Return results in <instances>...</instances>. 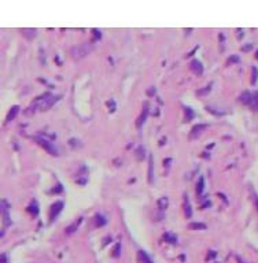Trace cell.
I'll return each instance as SVG.
<instances>
[{"label": "cell", "instance_id": "9a60e30c", "mask_svg": "<svg viewBox=\"0 0 258 263\" xmlns=\"http://www.w3.org/2000/svg\"><path fill=\"white\" fill-rule=\"evenodd\" d=\"M191 118H194V111H192L191 108H188V107H187V108H185V121H189Z\"/></svg>", "mask_w": 258, "mask_h": 263}, {"label": "cell", "instance_id": "7a4b0ae2", "mask_svg": "<svg viewBox=\"0 0 258 263\" xmlns=\"http://www.w3.org/2000/svg\"><path fill=\"white\" fill-rule=\"evenodd\" d=\"M37 142L41 145V147L45 148V149L48 151L49 153H52V155H58V149H56V147L54 145V142L48 141V140L43 139V137H38V139H37Z\"/></svg>", "mask_w": 258, "mask_h": 263}, {"label": "cell", "instance_id": "ac0fdd59", "mask_svg": "<svg viewBox=\"0 0 258 263\" xmlns=\"http://www.w3.org/2000/svg\"><path fill=\"white\" fill-rule=\"evenodd\" d=\"M145 117H147V108H144V111H143V114H142V117H140V119L137 121V125L142 126L143 122H144V119H145Z\"/></svg>", "mask_w": 258, "mask_h": 263}, {"label": "cell", "instance_id": "5b68a950", "mask_svg": "<svg viewBox=\"0 0 258 263\" xmlns=\"http://www.w3.org/2000/svg\"><path fill=\"white\" fill-rule=\"evenodd\" d=\"M62 208H63V204H62L60 202L55 203V204L52 205V207H51V215H49V216H51V221L58 215V214L60 212V211H62Z\"/></svg>", "mask_w": 258, "mask_h": 263}, {"label": "cell", "instance_id": "5bb4252c", "mask_svg": "<svg viewBox=\"0 0 258 263\" xmlns=\"http://www.w3.org/2000/svg\"><path fill=\"white\" fill-rule=\"evenodd\" d=\"M152 171H154V166H152V158H151L150 167H148V180H150V182H152Z\"/></svg>", "mask_w": 258, "mask_h": 263}, {"label": "cell", "instance_id": "52a82bcc", "mask_svg": "<svg viewBox=\"0 0 258 263\" xmlns=\"http://www.w3.org/2000/svg\"><path fill=\"white\" fill-rule=\"evenodd\" d=\"M251 99H253L251 93H250V92H243L240 95V97H239V100H240L243 104H250V103H251Z\"/></svg>", "mask_w": 258, "mask_h": 263}, {"label": "cell", "instance_id": "e0dca14e", "mask_svg": "<svg viewBox=\"0 0 258 263\" xmlns=\"http://www.w3.org/2000/svg\"><path fill=\"white\" fill-rule=\"evenodd\" d=\"M203 182H205V180H203V177H200L199 178V182H198V188H196L198 193H202V191H203Z\"/></svg>", "mask_w": 258, "mask_h": 263}, {"label": "cell", "instance_id": "d6986e66", "mask_svg": "<svg viewBox=\"0 0 258 263\" xmlns=\"http://www.w3.org/2000/svg\"><path fill=\"white\" fill-rule=\"evenodd\" d=\"M163 237H165V240H167V243H173V244L176 243V237L174 236H172V234H169V233H166Z\"/></svg>", "mask_w": 258, "mask_h": 263}, {"label": "cell", "instance_id": "44dd1931", "mask_svg": "<svg viewBox=\"0 0 258 263\" xmlns=\"http://www.w3.org/2000/svg\"><path fill=\"white\" fill-rule=\"evenodd\" d=\"M29 211H32L33 214H37V207H36L34 204H33V205H30V207H29Z\"/></svg>", "mask_w": 258, "mask_h": 263}, {"label": "cell", "instance_id": "8fae6325", "mask_svg": "<svg viewBox=\"0 0 258 263\" xmlns=\"http://www.w3.org/2000/svg\"><path fill=\"white\" fill-rule=\"evenodd\" d=\"M22 32H23L25 37H27V38H33L36 36V30L34 29H23Z\"/></svg>", "mask_w": 258, "mask_h": 263}, {"label": "cell", "instance_id": "ba28073f", "mask_svg": "<svg viewBox=\"0 0 258 263\" xmlns=\"http://www.w3.org/2000/svg\"><path fill=\"white\" fill-rule=\"evenodd\" d=\"M18 111H19V107H18V106H14L13 108L10 110V112H8L7 118H5V122H10V121H13V118H15V117H16Z\"/></svg>", "mask_w": 258, "mask_h": 263}, {"label": "cell", "instance_id": "277c9868", "mask_svg": "<svg viewBox=\"0 0 258 263\" xmlns=\"http://www.w3.org/2000/svg\"><path fill=\"white\" fill-rule=\"evenodd\" d=\"M191 68H192V71H194L195 74H198V75L203 73V66H202V63H200L199 60H196V59L191 62Z\"/></svg>", "mask_w": 258, "mask_h": 263}, {"label": "cell", "instance_id": "484cf974", "mask_svg": "<svg viewBox=\"0 0 258 263\" xmlns=\"http://www.w3.org/2000/svg\"><path fill=\"white\" fill-rule=\"evenodd\" d=\"M255 58H257V59H258V51H257V54H255Z\"/></svg>", "mask_w": 258, "mask_h": 263}, {"label": "cell", "instance_id": "603a6c76", "mask_svg": "<svg viewBox=\"0 0 258 263\" xmlns=\"http://www.w3.org/2000/svg\"><path fill=\"white\" fill-rule=\"evenodd\" d=\"M231 62H239V58L238 56H232L231 58Z\"/></svg>", "mask_w": 258, "mask_h": 263}, {"label": "cell", "instance_id": "6da1fadb", "mask_svg": "<svg viewBox=\"0 0 258 263\" xmlns=\"http://www.w3.org/2000/svg\"><path fill=\"white\" fill-rule=\"evenodd\" d=\"M91 49H92V47H91L89 44H78L77 47H74V48L71 49V55H73L74 59H81V58H84L85 55L89 54Z\"/></svg>", "mask_w": 258, "mask_h": 263}, {"label": "cell", "instance_id": "cb8c5ba5", "mask_svg": "<svg viewBox=\"0 0 258 263\" xmlns=\"http://www.w3.org/2000/svg\"><path fill=\"white\" fill-rule=\"evenodd\" d=\"M250 48H251V44H250V45H246V47H243V51H249Z\"/></svg>", "mask_w": 258, "mask_h": 263}, {"label": "cell", "instance_id": "ffe728a7", "mask_svg": "<svg viewBox=\"0 0 258 263\" xmlns=\"http://www.w3.org/2000/svg\"><path fill=\"white\" fill-rule=\"evenodd\" d=\"M257 78H258V70H257V67H253V77H251V82H253V84H255Z\"/></svg>", "mask_w": 258, "mask_h": 263}, {"label": "cell", "instance_id": "2e32d148", "mask_svg": "<svg viewBox=\"0 0 258 263\" xmlns=\"http://www.w3.org/2000/svg\"><path fill=\"white\" fill-rule=\"evenodd\" d=\"M95 222H96V226H102V225L106 223V219H104L102 215H99V216H96Z\"/></svg>", "mask_w": 258, "mask_h": 263}, {"label": "cell", "instance_id": "8992f818", "mask_svg": "<svg viewBox=\"0 0 258 263\" xmlns=\"http://www.w3.org/2000/svg\"><path fill=\"white\" fill-rule=\"evenodd\" d=\"M137 259H139L140 263H152V260L148 258V255L145 254L144 251H139V254H137Z\"/></svg>", "mask_w": 258, "mask_h": 263}, {"label": "cell", "instance_id": "3957f363", "mask_svg": "<svg viewBox=\"0 0 258 263\" xmlns=\"http://www.w3.org/2000/svg\"><path fill=\"white\" fill-rule=\"evenodd\" d=\"M58 100V97H54V96H48V99H41L40 103H38V108L41 110H47Z\"/></svg>", "mask_w": 258, "mask_h": 263}, {"label": "cell", "instance_id": "9c48e42d", "mask_svg": "<svg viewBox=\"0 0 258 263\" xmlns=\"http://www.w3.org/2000/svg\"><path fill=\"white\" fill-rule=\"evenodd\" d=\"M207 128L206 125H196L192 128V136H196V134L200 133V130H205V129Z\"/></svg>", "mask_w": 258, "mask_h": 263}, {"label": "cell", "instance_id": "30bf717a", "mask_svg": "<svg viewBox=\"0 0 258 263\" xmlns=\"http://www.w3.org/2000/svg\"><path fill=\"white\" fill-rule=\"evenodd\" d=\"M250 104H251V107L254 108V111H258V92L253 95L251 103H250Z\"/></svg>", "mask_w": 258, "mask_h": 263}, {"label": "cell", "instance_id": "d4e9b609", "mask_svg": "<svg viewBox=\"0 0 258 263\" xmlns=\"http://www.w3.org/2000/svg\"><path fill=\"white\" fill-rule=\"evenodd\" d=\"M255 205H257V208H258V196H255Z\"/></svg>", "mask_w": 258, "mask_h": 263}, {"label": "cell", "instance_id": "7c38bea8", "mask_svg": "<svg viewBox=\"0 0 258 263\" xmlns=\"http://www.w3.org/2000/svg\"><path fill=\"white\" fill-rule=\"evenodd\" d=\"M189 229H194V230H196V229H206V225L205 223H198V222H194V223H189Z\"/></svg>", "mask_w": 258, "mask_h": 263}, {"label": "cell", "instance_id": "4fadbf2b", "mask_svg": "<svg viewBox=\"0 0 258 263\" xmlns=\"http://www.w3.org/2000/svg\"><path fill=\"white\" fill-rule=\"evenodd\" d=\"M184 210H185V215L188 216V218H191V205H189V203L187 199H185V204H184Z\"/></svg>", "mask_w": 258, "mask_h": 263}, {"label": "cell", "instance_id": "7402d4cb", "mask_svg": "<svg viewBox=\"0 0 258 263\" xmlns=\"http://www.w3.org/2000/svg\"><path fill=\"white\" fill-rule=\"evenodd\" d=\"M0 263H5V255H2V256H0Z\"/></svg>", "mask_w": 258, "mask_h": 263}]
</instances>
